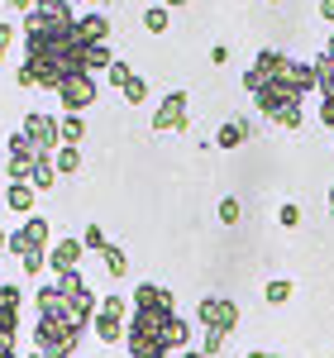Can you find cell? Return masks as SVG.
I'll return each instance as SVG.
<instances>
[{"instance_id": "obj_1", "label": "cell", "mask_w": 334, "mask_h": 358, "mask_svg": "<svg viewBox=\"0 0 334 358\" xmlns=\"http://www.w3.org/2000/svg\"><path fill=\"white\" fill-rule=\"evenodd\" d=\"M244 91L258 101V110L268 115L273 124H282V129H301V120H306V115H301V101H306L310 91H320V72H315V62L286 57L277 72L249 67V72H244Z\"/></svg>"}, {"instance_id": "obj_2", "label": "cell", "mask_w": 334, "mask_h": 358, "mask_svg": "<svg viewBox=\"0 0 334 358\" xmlns=\"http://www.w3.org/2000/svg\"><path fill=\"white\" fill-rule=\"evenodd\" d=\"M24 62L34 67L38 86H57L72 72H86V43L72 34V24H43L38 15L24 20Z\"/></svg>"}, {"instance_id": "obj_3", "label": "cell", "mask_w": 334, "mask_h": 358, "mask_svg": "<svg viewBox=\"0 0 334 358\" xmlns=\"http://www.w3.org/2000/svg\"><path fill=\"white\" fill-rule=\"evenodd\" d=\"M77 339L82 334L72 330L67 320H57V315H38V325H34V349H43L48 358H72Z\"/></svg>"}, {"instance_id": "obj_4", "label": "cell", "mask_w": 334, "mask_h": 358, "mask_svg": "<svg viewBox=\"0 0 334 358\" xmlns=\"http://www.w3.org/2000/svg\"><path fill=\"white\" fill-rule=\"evenodd\" d=\"M96 96H101L96 72H72L67 82L57 86V101H62V110H67V115H82L86 106H96Z\"/></svg>"}, {"instance_id": "obj_5", "label": "cell", "mask_w": 334, "mask_h": 358, "mask_svg": "<svg viewBox=\"0 0 334 358\" xmlns=\"http://www.w3.org/2000/svg\"><path fill=\"white\" fill-rule=\"evenodd\" d=\"M196 320H201V330L234 334V325H239V306L229 301V296H201V306H196Z\"/></svg>"}, {"instance_id": "obj_6", "label": "cell", "mask_w": 334, "mask_h": 358, "mask_svg": "<svg viewBox=\"0 0 334 358\" xmlns=\"http://www.w3.org/2000/svg\"><path fill=\"white\" fill-rule=\"evenodd\" d=\"M20 129L29 134V143H34L38 153H57V148H62V120H53V115H43V110H29Z\"/></svg>"}, {"instance_id": "obj_7", "label": "cell", "mask_w": 334, "mask_h": 358, "mask_svg": "<svg viewBox=\"0 0 334 358\" xmlns=\"http://www.w3.org/2000/svg\"><path fill=\"white\" fill-rule=\"evenodd\" d=\"M187 106H191L187 91H167L163 106L153 110V134H182L187 129Z\"/></svg>"}, {"instance_id": "obj_8", "label": "cell", "mask_w": 334, "mask_h": 358, "mask_svg": "<svg viewBox=\"0 0 334 358\" xmlns=\"http://www.w3.org/2000/svg\"><path fill=\"white\" fill-rule=\"evenodd\" d=\"M315 72H320V120L330 124V134H334V34L325 43V53L315 57Z\"/></svg>"}, {"instance_id": "obj_9", "label": "cell", "mask_w": 334, "mask_h": 358, "mask_svg": "<svg viewBox=\"0 0 334 358\" xmlns=\"http://www.w3.org/2000/svg\"><path fill=\"white\" fill-rule=\"evenodd\" d=\"M86 258V244L82 239H57L53 248H48V268H53V277L57 273H77V263Z\"/></svg>"}, {"instance_id": "obj_10", "label": "cell", "mask_w": 334, "mask_h": 358, "mask_svg": "<svg viewBox=\"0 0 334 358\" xmlns=\"http://www.w3.org/2000/svg\"><path fill=\"white\" fill-rule=\"evenodd\" d=\"M134 310H177V301H172V292L158 287V282H139L134 287Z\"/></svg>"}, {"instance_id": "obj_11", "label": "cell", "mask_w": 334, "mask_h": 358, "mask_svg": "<svg viewBox=\"0 0 334 358\" xmlns=\"http://www.w3.org/2000/svg\"><path fill=\"white\" fill-rule=\"evenodd\" d=\"M72 34H77L82 43H110V20H106L101 10H91V15H82V20L72 24Z\"/></svg>"}, {"instance_id": "obj_12", "label": "cell", "mask_w": 334, "mask_h": 358, "mask_svg": "<svg viewBox=\"0 0 334 358\" xmlns=\"http://www.w3.org/2000/svg\"><path fill=\"white\" fill-rule=\"evenodd\" d=\"M96 339L101 344H124V334H129V320L124 315H110V310H96Z\"/></svg>"}, {"instance_id": "obj_13", "label": "cell", "mask_w": 334, "mask_h": 358, "mask_svg": "<svg viewBox=\"0 0 334 358\" xmlns=\"http://www.w3.org/2000/svg\"><path fill=\"white\" fill-rule=\"evenodd\" d=\"M29 15H38L43 24H77V15H72V5H67V0H38Z\"/></svg>"}, {"instance_id": "obj_14", "label": "cell", "mask_w": 334, "mask_h": 358, "mask_svg": "<svg viewBox=\"0 0 334 358\" xmlns=\"http://www.w3.org/2000/svg\"><path fill=\"white\" fill-rule=\"evenodd\" d=\"M34 182H10V187H5V206H10V210H15V215H34Z\"/></svg>"}, {"instance_id": "obj_15", "label": "cell", "mask_w": 334, "mask_h": 358, "mask_svg": "<svg viewBox=\"0 0 334 358\" xmlns=\"http://www.w3.org/2000/svg\"><path fill=\"white\" fill-rule=\"evenodd\" d=\"M249 138H253L249 120H224L220 134H215V148H239V143H249Z\"/></svg>"}, {"instance_id": "obj_16", "label": "cell", "mask_w": 334, "mask_h": 358, "mask_svg": "<svg viewBox=\"0 0 334 358\" xmlns=\"http://www.w3.org/2000/svg\"><path fill=\"white\" fill-rule=\"evenodd\" d=\"M57 177H62V172H57L53 153H38V158H34V192H48Z\"/></svg>"}, {"instance_id": "obj_17", "label": "cell", "mask_w": 334, "mask_h": 358, "mask_svg": "<svg viewBox=\"0 0 334 358\" xmlns=\"http://www.w3.org/2000/svg\"><path fill=\"white\" fill-rule=\"evenodd\" d=\"M34 158H38V153H5L10 182H34Z\"/></svg>"}, {"instance_id": "obj_18", "label": "cell", "mask_w": 334, "mask_h": 358, "mask_svg": "<svg viewBox=\"0 0 334 358\" xmlns=\"http://www.w3.org/2000/svg\"><path fill=\"white\" fill-rule=\"evenodd\" d=\"M53 163H57V172H62V177L82 172V143H62V148L53 153Z\"/></svg>"}, {"instance_id": "obj_19", "label": "cell", "mask_w": 334, "mask_h": 358, "mask_svg": "<svg viewBox=\"0 0 334 358\" xmlns=\"http://www.w3.org/2000/svg\"><path fill=\"white\" fill-rule=\"evenodd\" d=\"M110 62H115L110 43H86V72H110Z\"/></svg>"}, {"instance_id": "obj_20", "label": "cell", "mask_w": 334, "mask_h": 358, "mask_svg": "<svg viewBox=\"0 0 334 358\" xmlns=\"http://www.w3.org/2000/svg\"><path fill=\"white\" fill-rule=\"evenodd\" d=\"M291 296H296V287H291L286 277H273V282L263 287V301H268V306H286Z\"/></svg>"}, {"instance_id": "obj_21", "label": "cell", "mask_w": 334, "mask_h": 358, "mask_svg": "<svg viewBox=\"0 0 334 358\" xmlns=\"http://www.w3.org/2000/svg\"><path fill=\"white\" fill-rule=\"evenodd\" d=\"M101 258H106V273H110V277L129 273V253H124L119 244H106V248H101Z\"/></svg>"}, {"instance_id": "obj_22", "label": "cell", "mask_w": 334, "mask_h": 358, "mask_svg": "<svg viewBox=\"0 0 334 358\" xmlns=\"http://www.w3.org/2000/svg\"><path fill=\"white\" fill-rule=\"evenodd\" d=\"M143 29H148V34H167V29H172L167 5H148V10H143Z\"/></svg>"}, {"instance_id": "obj_23", "label": "cell", "mask_w": 334, "mask_h": 358, "mask_svg": "<svg viewBox=\"0 0 334 358\" xmlns=\"http://www.w3.org/2000/svg\"><path fill=\"white\" fill-rule=\"evenodd\" d=\"M20 229L29 234V244H34V248H48V220H43V215H24Z\"/></svg>"}, {"instance_id": "obj_24", "label": "cell", "mask_w": 334, "mask_h": 358, "mask_svg": "<svg viewBox=\"0 0 334 358\" xmlns=\"http://www.w3.org/2000/svg\"><path fill=\"white\" fill-rule=\"evenodd\" d=\"M134 77H139V72H134L129 62H119V57H115V62H110V72H106V82H110L115 91H124V86L134 82Z\"/></svg>"}, {"instance_id": "obj_25", "label": "cell", "mask_w": 334, "mask_h": 358, "mask_svg": "<svg viewBox=\"0 0 334 358\" xmlns=\"http://www.w3.org/2000/svg\"><path fill=\"white\" fill-rule=\"evenodd\" d=\"M62 143H86V120L82 115H62Z\"/></svg>"}, {"instance_id": "obj_26", "label": "cell", "mask_w": 334, "mask_h": 358, "mask_svg": "<svg viewBox=\"0 0 334 358\" xmlns=\"http://www.w3.org/2000/svg\"><path fill=\"white\" fill-rule=\"evenodd\" d=\"M20 268H24L29 277H43V268H48V248H34V253H24V258H20Z\"/></svg>"}, {"instance_id": "obj_27", "label": "cell", "mask_w": 334, "mask_h": 358, "mask_svg": "<svg viewBox=\"0 0 334 358\" xmlns=\"http://www.w3.org/2000/svg\"><path fill=\"white\" fill-rule=\"evenodd\" d=\"M277 224L282 229H296V224H301V206H296V201H282L277 206Z\"/></svg>"}, {"instance_id": "obj_28", "label": "cell", "mask_w": 334, "mask_h": 358, "mask_svg": "<svg viewBox=\"0 0 334 358\" xmlns=\"http://www.w3.org/2000/svg\"><path fill=\"white\" fill-rule=\"evenodd\" d=\"M239 215H244L239 196H224V201H220V224H239Z\"/></svg>"}, {"instance_id": "obj_29", "label": "cell", "mask_w": 334, "mask_h": 358, "mask_svg": "<svg viewBox=\"0 0 334 358\" xmlns=\"http://www.w3.org/2000/svg\"><path fill=\"white\" fill-rule=\"evenodd\" d=\"M101 310H110V315H134V301H124V296H101Z\"/></svg>"}, {"instance_id": "obj_30", "label": "cell", "mask_w": 334, "mask_h": 358, "mask_svg": "<svg viewBox=\"0 0 334 358\" xmlns=\"http://www.w3.org/2000/svg\"><path fill=\"white\" fill-rule=\"evenodd\" d=\"M82 244H86V253H101V248H106V229H101V224H86Z\"/></svg>"}, {"instance_id": "obj_31", "label": "cell", "mask_w": 334, "mask_h": 358, "mask_svg": "<svg viewBox=\"0 0 334 358\" xmlns=\"http://www.w3.org/2000/svg\"><path fill=\"white\" fill-rule=\"evenodd\" d=\"M124 101H129V106H143V101H148V82H143V77H134V82L124 86Z\"/></svg>"}, {"instance_id": "obj_32", "label": "cell", "mask_w": 334, "mask_h": 358, "mask_svg": "<svg viewBox=\"0 0 334 358\" xmlns=\"http://www.w3.org/2000/svg\"><path fill=\"white\" fill-rule=\"evenodd\" d=\"M5 248H10L15 258H24V253H34V244H29V234H24V229H10V244H5Z\"/></svg>"}, {"instance_id": "obj_33", "label": "cell", "mask_w": 334, "mask_h": 358, "mask_svg": "<svg viewBox=\"0 0 334 358\" xmlns=\"http://www.w3.org/2000/svg\"><path fill=\"white\" fill-rule=\"evenodd\" d=\"M224 339H229V334H220V330H205L201 349H205V354H220V349H224Z\"/></svg>"}, {"instance_id": "obj_34", "label": "cell", "mask_w": 334, "mask_h": 358, "mask_svg": "<svg viewBox=\"0 0 334 358\" xmlns=\"http://www.w3.org/2000/svg\"><path fill=\"white\" fill-rule=\"evenodd\" d=\"M15 82L20 86H38V77H34V67L24 62V67H15Z\"/></svg>"}, {"instance_id": "obj_35", "label": "cell", "mask_w": 334, "mask_h": 358, "mask_svg": "<svg viewBox=\"0 0 334 358\" xmlns=\"http://www.w3.org/2000/svg\"><path fill=\"white\" fill-rule=\"evenodd\" d=\"M10 43H15V29H10V20H5V24H0V57L10 53Z\"/></svg>"}, {"instance_id": "obj_36", "label": "cell", "mask_w": 334, "mask_h": 358, "mask_svg": "<svg viewBox=\"0 0 334 358\" xmlns=\"http://www.w3.org/2000/svg\"><path fill=\"white\" fill-rule=\"evenodd\" d=\"M210 62H215V67H224V62H229V48H224V43H215V48H210Z\"/></svg>"}, {"instance_id": "obj_37", "label": "cell", "mask_w": 334, "mask_h": 358, "mask_svg": "<svg viewBox=\"0 0 334 358\" xmlns=\"http://www.w3.org/2000/svg\"><path fill=\"white\" fill-rule=\"evenodd\" d=\"M320 20H325V24H334V0H320Z\"/></svg>"}, {"instance_id": "obj_38", "label": "cell", "mask_w": 334, "mask_h": 358, "mask_svg": "<svg viewBox=\"0 0 334 358\" xmlns=\"http://www.w3.org/2000/svg\"><path fill=\"white\" fill-rule=\"evenodd\" d=\"M38 0H10V10H34Z\"/></svg>"}, {"instance_id": "obj_39", "label": "cell", "mask_w": 334, "mask_h": 358, "mask_svg": "<svg viewBox=\"0 0 334 358\" xmlns=\"http://www.w3.org/2000/svg\"><path fill=\"white\" fill-rule=\"evenodd\" d=\"M182 358H210L205 349H182Z\"/></svg>"}, {"instance_id": "obj_40", "label": "cell", "mask_w": 334, "mask_h": 358, "mask_svg": "<svg viewBox=\"0 0 334 358\" xmlns=\"http://www.w3.org/2000/svg\"><path fill=\"white\" fill-rule=\"evenodd\" d=\"M0 358H20V354H15V344H5V349H0Z\"/></svg>"}, {"instance_id": "obj_41", "label": "cell", "mask_w": 334, "mask_h": 358, "mask_svg": "<svg viewBox=\"0 0 334 358\" xmlns=\"http://www.w3.org/2000/svg\"><path fill=\"white\" fill-rule=\"evenodd\" d=\"M163 5H167V10H182V5H187V0H163Z\"/></svg>"}, {"instance_id": "obj_42", "label": "cell", "mask_w": 334, "mask_h": 358, "mask_svg": "<svg viewBox=\"0 0 334 358\" xmlns=\"http://www.w3.org/2000/svg\"><path fill=\"white\" fill-rule=\"evenodd\" d=\"M5 244H10V229H5V224H0V248H5Z\"/></svg>"}, {"instance_id": "obj_43", "label": "cell", "mask_w": 334, "mask_h": 358, "mask_svg": "<svg viewBox=\"0 0 334 358\" xmlns=\"http://www.w3.org/2000/svg\"><path fill=\"white\" fill-rule=\"evenodd\" d=\"M330 215H334V182H330Z\"/></svg>"}, {"instance_id": "obj_44", "label": "cell", "mask_w": 334, "mask_h": 358, "mask_svg": "<svg viewBox=\"0 0 334 358\" xmlns=\"http://www.w3.org/2000/svg\"><path fill=\"white\" fill-rule=\"evenodd\" d=\"M29 358H48V354H43V349H34V354H29Z\"/></svg>"}, {"instance_id": "obj_45", "label": "cell", "mask_w": 334, "mask_h": 358, "mask_svg": "<svg viewBox=\"0 0 334 358\" xmlns=\"http://www.w3.org/2000/svg\"><path fill=\"white\" fill-rule=\"evenodd\" d=\"M91 5H106V0H91Z\"/></svg>"}, {"instance_id": "obj_46", "label": "cell", "mask_w": 334, "mask_h": 358, "mask_svg": "<svg viewBox=\"0 0 334 358\" xmlns=\"http://www.w3.org/2000/svg\"><path fill=\"white\" fill-rule=\"evenodd\" d=\"M273 5H282V0H273Z\"/></svg>"}]
</instances>
